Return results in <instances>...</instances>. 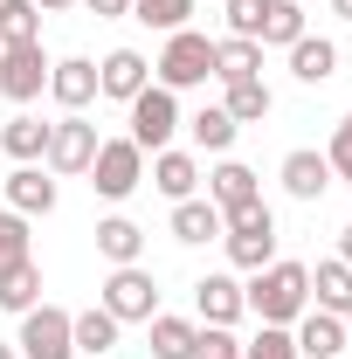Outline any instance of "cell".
Listing matches in <instances>:
<instances>
[{
    "label": "cell",
    "mask_w": 352,
    "mask_h": 359,
    "mask_svg": "<svg viewBox=\"0 0 352 359\" xmlns=\"http://www.w3.org/2000/svg\"><path fill=\"white\" fill-rule=\"evenodd\" d=\"M242 304L256 325H297L311 311V263H290V256H276L269 269L256 276H242Z\"/></svg>",
    "instance_id": "1"
},
{
    "label": "cell",
    "mask_w": 352,
    "mask_h": 359,
    "mask_svg": "<svg viewBox=\"0 0 352 359\" xmlns=\"http://www.w3.org/2000/svg\"><path fill=\"white\" fill-rule=\"evenodd\" d=\"M152 83L159 90H201L215 83V35H201V28H180V35H166V48H159V62H152Z\"/></svg>",
    "instance_id": "2"
},
{
    "label": "cell",
    "mask_w": 352,
    "mask_h": 359,
    "mask_svg": "<svg viewBox=\"0 0 352 359\" xmlns=\"http://www.w3.org/2000/svg\"><path fill=\"white\" fill-rule=\"evenodd\" d=\"M83 180H90V194H97V201L125 208L138 187H145V152H138L125 132H118V138H97V159H90Z\"/></svg>",
    "instance_id": "3"
},
{
    "label": "cell",
    "mask_w": 352,
    "mask_h": 359,
    "mask_svg": "<svg viewBox=\"0 0 352 359\" xmlns=\"http://www.w3.org/2000/svg\"><path fill=\"white\" fill-rule=\"evenodd\" d=\"M125 138H132L145 159L166 152V145L180 138V97H173V90H159V83H145L132 104H125Z\"/></svg>",
    "instance_id": "4"
},
{
    "label": "cell",
    "mask_w": 352,
    "mask_h": 359,
    "mask_svg": "<svg viewBox=\"0 0 352 359\" xmlns=\"http://www.w3.org/2000/svg\"><path fill=\"white\" fill-rule=\"evenodd\" d=\"M97 125H90L83 111H62V118H55V125H48V152H42V166L55 180H83L90 173V159H97Z\"/></svg>",
    "instance_id": "5"
},
{
    "label": "cell",
    "mask_w": 352,
    "mask_h": 359,
    "mask_svg": "<svg viewBox=\"0 0 352 359\" xmlns=\"http://www.w3.org/2000/svg\"><path fill=\"white\" fill-rule=\"evenodd\" d=\"M97 304L118 318V325H145V318L159 311V283H152V269H145V263H118L111 276H104Z\"/></svg>",
    "instance_id": "6"
},
{
    "label": "cell",
    "mask_w": 352,
    "mask_h": 359,
    "mask_svg": "<svg viewBox=\"0 0 352 359\" xmlns=\"http://www.w3.org/2000/svg\"><path fill=\"white\" fill-rule=\"evenodd\" d=\"M14 353H21V359H76V339H69V311H62V304H35V311H21Z\"/></svg>",
    "instance_id": "7"
},
{
    "label": "cell",
    "mask_w": 352,
    "mask_h": 359,
    "mask_svg": "<svg viewBox=\"0 0 352 359\" xmlns=\"http://www.w3.org/2000/svg\"><path fill=\"white\" fill-rule=\"evenodd\" d=\"M48 90V48L42 42H14V48H0V97L21 111V104H35Z\"/></svg>",
    "instance_id": "8"
},
{
    "label": "cell",
    "mask_w": 352,
    "mask_h": 359,
    "mask_svg": "<svg viewBox=\"0 0 352 359\" xmlns=\"http://www.w3.org/2000/svg\"><path fill=\"white\" fill-rule=\"evenodd\" d=\"M194 318L235 332V325L249 318V304H242V276H235V269H208V276L194 283Z\"/></svg>",
    "instance_id": "9"
},
{
    "label": "cell",
    "mask_w": 352,
    "mask_h": 359,
    "mask_svg": "<svg viewBox=\"0 0 352 359\" xmlns=\"http://www.w3.org/2000/svg\"><path fill=\"white\" fill-rule=\"evenodd\" d=\"M145 180H152L166 201H194L208 173H201V152H194V145H166V152H152V159H145Z\"/></svg>",
    "instance_id": "10"
},
{
    "label": "cell",
    "mask_w": 352,
    "mask_h": 359,
    "mask_svg": "<svg viewBox=\"0 0 352 359\" xmlns=\"http://www.w3.org/2000/svg\"><path fill=\"white\" fill-rule=\"evenodd\" d=\"M145 83H152V55L145 48H111L97 62V97H111V104H132Z\"/></svg>",
    "instance_id": "11"
},
{
    "label": "cell",
    "mask_w": 352,
    "mask_h": 359,
    "mask_svg": "<svg viewBox=\"0 0 352 359\" xmlns=\"http://www.w3.org/2000/svg\"><path fill=\"white\" fill-rule=\"evenodd\" d=\"M290 339H297V359H346V346H352V325L311 304V311L297 318V325H290Z\"/></svg>",
    "instance_id": "12"
},
{
    "label": "cell",
    "mask_w": 352,
    "mask_h": 359,
    "mask_svg": "<svg viewBox=\"0 0 352 359\" xmlns=\"http://www.w3.org/2000/svg\"><path fill=\"white\" fill-rule=\"evenodd\" d=\"M276 180H283L290 201H325V187H332V159H325L318 145H297V152H283Z\"/></svg>",
    "instance_id": "13"
},
{
    "label": "cell",
    "mask_w": 352,
    "mask_h": 359,
    "mask_svg": "<svg viewBox=\"0 0 352 359\" xmlns=\"http://www.w3.org/2000/svg\"><path fill=\"white\" fill-rule=\"evenodd\" d=\"M55 194H62V187H55L48 166H14V173H7V208H14V215H28V222L55 215Z\"/></svg>",
    "instance_id": "14"
},
{
    "label": "cell",
    "mask_w": 352,
    "mask_h": 359,
    "mask_svg": "<svg viewBox=\"0 0 352 359\" xmlns=\"http://www.w3.org/2000/svg\"><path fill=\"white\" fill-rule=\"evenodd\" d=\"M48 97H55L62 111H90V104H97V62H90V55L48 62Z\"/></svg>",
    "instance_id": "15"
},
{
    "label": "cell",
    "mask_w": 352,
    "mask_h": 359,
    "mask_svg": "<svg viewBox=\"0 0 352 359\" xmlns=\"http://www.w3.org/2000/svg\"><path fill=\"white\" fill-rule=\"evenodd\" d=\"M208 201H215L221 215L228 208H249V201H263V173L242 166V159H215L208 166Z\"/></svg>",
    "instance_id": "16"
},
{
    "label": "cell",
    "mask_w": 352,
    "mask_h": 359,
    "mask_svg": "<svg viewBox=\"0 0 352 359\" xmlns=\"http://www.w3.org/2000/svg\"><path fill=\"white\" fill-rule=\"evenodd\" d=\"M194 339H201V318H180V311L145 318V353L152 359H194Z\"/></svg>",
    "instance_id": "17"
},
{
    "label": "cell",
    "mask_w": 352,
    "mask_h": 359,
    "mask_svg": "<svg viewBox=\"0 0 352 359\" xmlns=\"http://www.w3.org/2000/svg\"><path fill=\"white\" fill-rule=\"evenodd\" d=\"M221 249H228V263L242 269V276H256V269L276 263V222H263V228H221Z\"/></svg>",
    "instance_id": "18"
},
{
    "label": "cell",
    "mask_w": 352,
    "mask_h": 359,
    "mask_svg": "<svg viewBox=\"0 0 352 359\" xmlns=\"http://www.w3.org/2000/svg\"><path fill=\"white\" fill-rule=\"evenodd\" d=\"M283 55H290V76H297L304 90H318V83L339 76V42H332V35H304V42H290Z\"/></svg>",
    "instance_id": "19"
},
{
    "label": "cell",
    "mask_w": 352,
    "mask_h": 359,
    "mask_svg": "<svg viewBox=\"0 0 352 359\" xmlns=\"http://www.w3.org/2000/svg\"><path fill=\"white\" fill-rule=\"evenodd\" d=\"M118 318L104 311V304H90V311H69V339H76V359H104V353H118Z\"/></svg>",
    "instance_id": "20"
},
{
    "label": "cell",
    "mask_w": 352,
    "mask_h": 359,
    "mask_svg": "<svg viewBox=\"0 0 352 359\" xmlns=\"http://www.w3.org/2000/svg\"><path fill=\"white\" fill-rule=\"evenodd\" d=\"M173 242H187V249H208V242H221V208L208 201V194L173 201Z\"/></svg>",
    "instance_id": "21"
},
{
    "label": "cell",
    "mask_w": 352,
    "mask_h": 359,
    "mask_svg": "<svg viewBox=\"0 0 352 359\" xmlns=\"http://www.w3.org/2000/svg\"><path fill=\"white\" fill-rule=\"evenodd\" d=\"M0 152H7L14 166H42V152H48V125L35 118V111H14V118L0 125Z\"/></svg>",
    "instance_id": "22"
},
{
    "label": "cell",
    "mask_w": 352,
    "mask_h": 359,
    "mask_svg": "<svg viewBox=\"0 0 352 359\" xmlns=\"http://www.w3.org/2000/svg\"><path fill=\"white\" fill-rule=\"evenodd\" d=\"M97 256L118 269V263H145V228L132 215H104L97 222Z\"/></svg>",
    "instance_id": "23"
},
{
    "label": "cell",
    "mask_w": 352,
    "mask_h": 359,
    "mask_svg": "<svg viewBox=\"0 0 352 359\" xmlns=\"http://www.w3.org/2000/svg\"><path fill=\"white\" fill-rule=\"evenodd\" d=\"M180 125H187V138H194V152H215V159H228V152H235V132H242L221 104H201V111L180 118Z\"/></svg>",
    "instance_id": "24"
},
{
    "label": "cell",
    "mask_w": 352,
    "mask_h": 359,
    "mask_svg": "<svg viewBox=\"0 0 352 359\" xmlns=\"http://www.w3.org/2000/svg\"><path fill=\"white\" fill-rule=\"evenodd\" d=\"M311 304L332 318H352V269L339 256H325V263H311Z\"/></svg>",
    "instance_id": "25"
},
{
    "label": "cell",
    "mask_w": 352,
    "mask_h": 359,
    "mask_svg": "<svg viewBox=\"0 0 352 359\" xmlns=\"http://www.w3.org/2000/svg\"><path fill=\"white\" fill-rule=\"evenodd\" d=\"M42 304V263L35 256H21V263H0V311H35Z\"/></svg>",
    "instance_id": "26"
},
{
    "label": "cell",
    "mask_w": 352,
    "mask_h": 359,
    "mask_svg": "<svg viewBox=\"0 0 352 359\" xmlns=\"http://www.w3.org/2000/svg\"><path fill=\"white\" fill-rule=\"evenodd\" d=\"M221 111L235 118V125H263L269 111H276V90L263 76H249V83H221Z\"/></svg>",
    "instance_id": "27"
},
{
    "label": "cell",
    "mask_w": 352,
    "mask_h": 359,
    "mask_svg": "<svg viewBox=\"0 0 352 359\" xmlns=\"http://www.w3.org/2000/svg\"><path fill=\"white\" fill-rule=\"evenodd\" d=\"M249 76H263V42L221 35L215 42V83H249Z\"/></svg>",
    "instance_id": "28"
},
{
    "label": "cell",
    "mask_w": 352,
    "mask_h": 359,
    "mask_svg": "<svg viewBox=\"0 0 352 359\" xmlns=\"http://www.w3.org/2000/svg\"><path fill=\"white\" fill-rule=\"evenodd\" d=\"M304 35H311L304 7H297V0H269V14H263V35H256V42H263V48H290V42H304Z\"/></svg>",
    "instance_id": "29"
},
{
    "label": "cell",
    "mask_w": 352,
    "mask_h": 359,
    "mask_svg": "<svg viewBox=\"0 0 352 359\" xmlns=\"http://www.w3.org/2000/svg\"><path fill=\"white\" fill-rule=\"evenodd\" d=\"M194 14H201V0H132V21L159 28V35H180V28H194Z\"/></svg>",
    "instance_id": "30"
},
{
    "label": "cell",
    "mask_w": 352,
    "mask_h": 359,
    "mask_svg": "<svg viewBox=\"0 0 352 359\" xmlns=\"http://www.w3.org/2000/svg\"><path fill=\"white\" fill-rule=\"evenodd\" d=\"M14 42H42V7L35 0H0V48Z\"/></svg>",
    "instance_id": "31"
},
{
    "label": "cell",
    "mask_w": 352,
    "mask_h": 359,
    "mask_svg": "<svg viewBox=\"0 0 352 359\" xmlns=\"http://www.w3.org/2000/svg\"><path fill=\"white\" fill-rule=\"evenodd\" d=\"M21 256H35V222L0 208V263H21Z\"/></svg>",
    "instance_id": "32"
},
{
    "label": "cell",
    "mask_w": 352,
    "mask_h": 359,
    "mask_svg": "<svg viewBox=\"0 0 352 359\" xmlns=\"http://www.w3.org/2000/svg\"><path fill=\"white\" fill-rule=\"evenodd\" d=\"M242 359H297L290 325H256V339H242Z\"/></svg>",
    "instance_id": "33"
},
{
    "label": "cell",
    "mask_w": 352,
    "mask_h": 359,
    "mask_svg": "<svg viewBox=\"0 0 352 359\" xmlns=\"http://www.w3.org/2000/svg\"><path fill=\"white\" fill-rule=\"evenodd\" d=\"M221 14H228V35L256 42V35H263V14H269V0H228Z\"/></svg>",
    "instance_id": "34"
},
{
    "label": "cell",
    "mask_w": 352,
    "mask_h": 359,
    "mask_svg": "<svg viewBox=\"0 0 352 359\" xmlns=\"http://www.w3.org/2000/svg\"><path fill=\"white\" fill-rule=\"evenodd\" d=\"M194 359H242V339H235L228 325H201V339H194Z\"/></svg>",
    "instance_id": "35"
},
{
    "label": "cell",
    "mask_w": 352,
    "mask_h": 359,
    "mask_svg": "<svg viewBox=\"0 0 352 359\" xmlns=\"http://www.w3.org/2000/svg\"><path fill=\"white\" fill-rule=\"evenodd\" d=\"M325 159H332V180H346V187H352V111L339 118V132H332V145H325Z\"/></svg>",
    "instance_id": "36"
},
{
    "label": "cell",
    "mask_w": 352,
    "mask_h": 359,
    "mask_svg": "<svg viewBox=\"0 0 352 359\" xmlns=\"http://www.w3.org/2000/svg\"><path fill=\"white\" fill-rule=\"evenodd\" d=\"M90 14H97V21H125V14H132V0H83Z\"/></svg>",
    "instance_id": "37"
},
{
    "label": "cell",
    "mask_w": 352,
    "mask_h": 359,
    "mask_svg": "<svg viewBox=\"0 0 352 359\" xmlns=\"http://www.w3.org/2000/svg\"><path fill=\"white\" fill-rule=\"evenodd\" d=\"M339 263L352 269V228H339Z\"/></svg>",
    "instance_id": "38"
},
{
    "label": "cell",
    "mask_w": 352,
    "mask_h": 359,
    "mask_svg": "<svg viewBox=\"0 0 352 359\" xmlns=\"http://www.w3.org/2000/svg\"><path fill=\"white\" fill-rule=\"evenodd\" d=\"M35 7H42V14H62V7H76V0H35Z\"/></svg>",
    "instance_id": "39"
},
{
    "label": "cell",
    "mask_w": 352,
    "mask_h": 359,
    "mask_svg": "<svg viewBox=\"0 0 352 359\" xmlns=\"http://www.w3.org/2000/svg\"><path fill=\"white\" fill-rule=\"evenodd\" d=\"M332 14H339V21H352V0H332Z\"/></svg>",
    "instance_id": "40"
},
{
    "label": "cell",
    "mask_w": 352,
    "mask_h": 359,
    "mask_svg": "<svg viewBox=\"0 0 352 359\" xmlns=\"http://www.w3.org/2000/svg\"><path fill=\"white\" fill-rule=\"evenodd\" d=\"M0 359H21V353H14V339H0Z\"/></svg>",
    "instance_id": "41"
},
{
    "label": "cell",
    "mask_w": 352,
    "mask_h": 359,
    "mask_svg": "<svg viewBox=\"0 0 352 359\" xmlns=\"http://www.w3.org/2000/svg\"><path fill=\"white\" fill-rule=\"evenodd\" d=\"M297 7H304V0H297Z\"/></svg>",
    "instance_id": "42"
},
{
    "label": "cell",
    "mask_w": 352,
    "mask_h": 359,
    "mask_svg": "<svg viewBox=\"0 0 352 359\" xmlns=\"http://www.w3.org/2000/svg\"><path fill=\"white\" fill-rule=\"evenodd\" d=\"M346 325H352V318H346Z\"/></svg>",
    "instance_id": "43"
}]
</instances>
